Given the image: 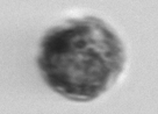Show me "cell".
<instances>
[{"label":"cell","mask_w":158,"mask_h":114,"mask_svg":"<svg viewBox=\"0 0 158 114\" xmlns=\"http://www.w3.org/2000/svg\"><path fill=\"white\" fill-rule=\"evenodd\" d=\"M124 53L118 36L99 19L55 27L43 37L40 69L50 87L72 100H91L118 78Z\"/></svg>","instance_id":"obj_1"}]
</instances>
